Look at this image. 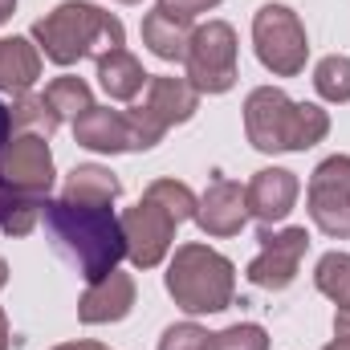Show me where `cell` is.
Here are the masks:
<instances>
[{
    "label": "cell",
    "mask_w": 350,
    "mask_h": 350,
    "mask_svg": "<svg viewBox=\"0 0 350 350\" xmlns=\"http://www.w3.org/2000/svg\"><path fill=\"white\" fill-rule=\"evenodd\" d=\"M41 220H45V232H49L53 249L86 281H102L126 257L122 220L110 208H90V204H70V200H49L45 196Z\"/></svg>",
    "instance_id": "1"
},
{
    "label": "cell",
    "mask_w": 350,
    "mask_h": 350,
    "mask_svg": "<svg viewBox=\"0 0 350 350\" xmlns=\"http://www.w3.org/2000/svg\"><path fill=\"white\" fill-rule=\"evenodd\" d=\"M245 131L257 151H310L326 139L330 114L314 102H289L285 90L261 86L245 102Z\"/></svg>",
    "instance_id": "2"
},
{
    "label": "cell",
    "mask_w": 350,
    "mask_h": 350,
    "mask_svg": "<svg viewBox=\"0 0 350 350\" xmlns=\"http://www.w3.org/2000/svg\"><path fill=\"white\" fill-rule=\"evenodd\" d=\"M33 37L53 66H74L82 57H102L110 49H122L126 33H122V21L102 12L98 4L66 0L33 25Z\"/></svg>",
    "instance_id": "3"
},
{
    "label": "cell",
    "mask_w": 350,
    "mask_h": 350,
    "mask_svg": "<svg viewBox=\"0 0 350 350\" xmlns=\"http://www.w3.org/2000/svg\"><path fill=\"white\" fill-rule=\"evenodd\" d=\"M167 293L183 314H220L232 306L237 269L208 245H179L167 265Z\"/></svg>",
    "instance_id": "4"
},
{
    "label": "cell",
    "mask_w": 350,
    "mask_h": 350,
    "mask_svg": "<svg viewBox=\"0 0 350 350\" xmlns=\"http://www.w3.org/2000/svg\"><path fill=\"white\" fill-rule=\"evenodd\" d=\"M253 45H257L261 66L273 70L277 78H293V74L306 70L310 41H306V29H301L297 12L285 8V4L257 8V16H253Z\"/></svg>",
    "instance_id": "5"
},
{
    "label": "cell",
    "mask_w": 350,
    "mask_h": 350,
    "mask_svg": "<svg viewBox=\"0 0 350 350\" xmlns=\"http://www.w3.org/2000/svg\"><path fill=\"white\" fill-rule=\"evenodd\" d=\"M187 82L196 94H224L237 86V33L224 21H208L191 33L187 45Z\"/></svg>",
    "instance_id": "6"
},
{
    "label": "cell",
    "mask_w": 350,
    "mask_h": 350,
    "mask_svg": "<svg viewBox=\"0 0 350 350\" xmlns=\"http://www.w3.org/2000/svg\"><path fill=\"white\" fill-rule=\"evenodd\" d=\"M200 106V94L187 78H151L147 90H143V102L131 106V122L139 126V135L147 139V147H155L175 122H187Z\"/></svg>",
    "instance_id": "7"
},
{
    "label": "cell",
    "mask_w": 350,
    "mask_h": 350,
    "mask_svg": "<svg viewBox=\"0 0 350 350\" xmlns=\"http://www.w3.org/2000/svg\"><path fill=\"white\" fill-rule=\"evenodd\" d=\"M122 241H126V257L135 269H155V265L167 257V249H172L175 241V220L172 212L163 208V204H155V200H139L135 208H126L122 216Z\"/></svg>",
    "instance_id": "8"
},
{
    "label": "cell",
    "mask_w": 350,
    "mask_h": 350,
    "mask_svg": "<svg viewBox=\"0 0 350 350\" xmlns=\"http://www.w3.org/2000/svg\"><path fill=\"white\" fill-rule=\"evenodd\" d=\"M310 220L326 237H350V155H330L310 179Z\"/></svg>",
    "instance_id": "9"
},
{
    "label": "cell",
    "mask_w": 350,
    "mask_h": 350,
    "mask_svg": "<svg viewBox=\"0 0 350 350\" xmlns=\"http://www.w3.org/2000/svg\"><path fill=\"white\" fill-rule=\"evenodd\" d=\"M257 241H261V253H257V261L249 265V281L257 289H269V293L289 289L293 277H297V265H301L306 249H310V232L306 228H281V232H273L269 224H261Z\"/></svg>",
    "instance_id": "10"
},
{
    "label": "cell",
    "mask_w": 350,
    "mask_h": 350,
    "mask_svg": "<svg viewBox=\"0 0 350 350\" xmlns=\"http://www.w3.org/2000/svg\"><path fill=\"white\" fill-rule=\"evenodd\" d=\"M0 179L8 187H16V191L49 196V187H53V155H49V143L41 135L8 139V147L0 151Z\"/></svg>",
    "instance_id": "11"
},
{
    "label": "cell",
    "mask_w": 350,
    "mask_h": 350,
    "mask_svg": "<svg viewBox=\"0 0 350 350\" xmlns=\"http://www.w3.org/2000/svg\"><path fill=\"white\" fill-rule=\"evenodd\" d=\"M249 220V200L237 179H224L216 172L208 179V191L196 200V224L208 237H237Z\"/></svg>",
    "instance_id": "12"
},
{
    "label": "cell",
    "mask_w": 350,
    "mask_h": 350,
    "mask_svg": "<svg viewBox=\"0 0 350 350\" xmlns=\"http://www.w3.org/2000/svg\"><path fill=\"white\" fill-rule=\"evenodd\" d=\"M74 139L90 147V151H110V155H122V151H147V139L139 135V126L131 122L126 110H102V106H90L82 118H74Z\"/></svg>",
    "instance_id": "13"
},
{
    "label": "cell",
    "mask_w": 350,
    "mask_h": 350,
    "mask_svg": "<svg viewBox=\"0 0 350 350\" xmlns=\"http://www.w3.org/2000/svg\"><path fill=\"white\" fill-rule=\"evenodd\" d=\"M301 183L297 175L285 172V167H265L249 179L245 187V200H249V216H257L261 224H277L293 212V200H297Z\"/></svg>",
    "instance_id": "14"
},
{
    "label": "cell",
    "mask_w": 350,
    "mask_h": 350,
    "mask_svg": "<svg viewBox=\"0 0 350 350\" xmlns=\"http://www.w3.org/2000/svg\"><path fill=\"white\" fill-rule=\"evenodd\" d=\"M131 306H135V281L114 269L102 281H90V289L78 301V318L86 326H106V322H122Z\"/></svg>",
    "instance_id": "15"
},
{
    "label": "cell",
    "mask_w": 350,
    "mask_h": 350,
    "mask_svg": "<svg viewBox=\"0 0 350 350\" xmlns=\"http://www.w3.org/2000/svg\"><path fill=\"white\" fill-rule=\"evenodd\" d=\"M191 33L196 29H191L187 16H175V12H163V8H155V12L143 16V45L155 57H163V62H183L187 57Z\"/></svg>",
    "instance_id": "16"
},
{
    "label": "cell",
    "mask_w": 350,
    "mask_h": 350,
    "mask_svg": "<svg viewBox=\"0 0 350 350\" xmlns=\"http://www.w3.org/2000/svg\"><path fill=\"white\" fill-rule=\"evenodd\" d=\"M98 82H102V90H106L114 102H131V98H139V94L147 90L151 74H143V66H139L135 53L110 49V53L98 57Z\"/></svg>",
    "instance_id": "17"
},
{
    "label": "cell",
    "mask_w": 350,
    "mask_h": 350,
    "mask_svg": "<svg viewBox=\"0 0 350 350\" xmlns=\"http://www.w3.org/2000/svg\"><path fill=\"white\" fill-rule=\"evenodd\" d=\"M37 78H41V53L25 37H4L0 41V90L21 98L33 90Z\"/></svg>",
    "instance_id": "18"
},
{
    "label": "cell",
    "mask_w": 350,
    "mask_h": 350,
    "mask_svg": "<svg viewBox=\"0 0 350 350\" xmlns=\"http://www.w3.org/2000/svg\"><path fill=\"white\" fill-rule=\"evenodd\" d=\"M118 191H122V183L106 172V167L86 163V167H74V172H70L62 200H70V204H90V208H110V204L118 200Z\"/></svg>",
    "instance_id": "19"
},
{
    "label": "cell",
    "mask_w": 350,
    "mask_h": 350,
    "mask_svg": "<svg viewBox=\"0 0 350 350\" xmlns=\"http://www.w3.org/2000/svg\"><path fill=\"white\" fill-rule=\"evenodd\" d=\"M41 204H45V196L16 191L0 179V232L4 237H29L41 220Z\"/></svg>",
    "instance_id": "20"
},
{
    "label": "cell",
    "mask_w": 350,
    "mask_h": 350,
    "mask_svg": "<svg viewBox=\"0 0 350 350\" xmlns=\"http://www.w3.org/2000/svg\"><path fill=\"white\" fill-rule=\"evenodd\" d=\"M314 285L338 306V314H350V257L347 253H326L314 269Z\"/></svg>",
    "instance_id": "21"
},
{
    "label": "cell",
    "mask_w": 350,
    "mask_h": 350,
    "mask_svg": "<svg viewBox=\"0 0 350 350\" xmlns=\"http://www.w3.org/2000/svg\"><path fill=\"white\" fill-rule=\"evenodd\" d=\"M45 102H49V110L66 122V118H82L90 106H94V98H90V86L82 78H53L45 94H41Z\"/></svg>",
    "instance_id": "22"
},
{
    "label": "cell",
    "mask_w": 350,
    "mask_h": 350,
    "mask_svg": "<svg viewBox=\"0 0 350 350\" xmlns=\"http://www.w3.org/2000/svg\"><path fill=\"white\" fill-rule=\"evenodd\" d=\"M314 90L326 102H350V57H342V53L322 57L314 70Z\"/></svg>",
    "instance_id": "23"
},
{
    "label": "cell",
    "mask_w": 350,
    "mask_h": 350,
    "mask_svg": "<svg viewBox=\"0 0 350 350\" xmlns=\"http://www.w3.org/2000/svg\"><path fill=\"white\" fill-rule=\"evenodd\" d=\"M147 200L163 204L179 224L196 216V196H191V187H187V183H179V179H155V183L147 187Z\"/></svg>",
    "instance_id": "24"
},
{
    "label": "cell",
    "mask_w": 350,
    "mask_h": 350,
    "mask_svg": "<svg viewBox=\"0 0 350 350\" xmlns=\"http://www.w3.org/2000/svg\"><path fill=\"white\" fill-rule=\"evenodd\" d=\"M204 350H269V334L257 322H237L220 334H208Z\"/></svg>",
    "instance_id": "25"
},
{
    "label": "cell",
    "mask_w": 350,
    "mask_h": 350,
    "mask_svg": "<svg viewBox=\"0 0 350 350\" xmlns=\"http://www.w3.org/2000/svg\"><path fill=\"white\" fill-rule=\"evenodd\" d=\"M12 126H33V131L53 135V131L62 126V118L49 110V102H45L41 94H21L16 106H12Z\"/></svg>",
    "instance_id": "26"
},
{
    "label": "cell",
    "mask_w": 350,
    "mask_h": 350,
    "mask_svg": "<svg viewBox=\"0 0 350 350\" xmlns=\"http://www.w3.org/2000/svg\"><path fill=\"white\" fill-rule=\"evenodd\" d=\"M208 334L196 326V322H179V326H167L163 338H159V350H204Z\"/></svg>",
    "instance_id": "27"
},
{
    "label": "cell",
    "mask_w": 350,
    "mask_h": 350,
    "mask_svg": "<svg viewBox=\"0 0 350 350\" xmlns=\"http://www.w3.org/2000/svg\"><path fill=\"white\" fill-rule=\"evenodd\" d=\"M220 0H159V8L163 12H175V16H187V21H196L200 12H208V8H216Z\"/></svg>",
    "instance_id": "28"
},
{
    "label": "cell",
    "mask_w": 350,
    "mask_h": 350,
    "mask_svg": "<svg viewBox=\"0 0 350 350\" xmlns=\"http://www.w3.org/2000/svg\"><path fill=\"white\" fill-rule=\"evenodd\" d=\"M8 139H12V110L0 102V151L8 147Z\"/></svg>",
    "instance_id": "29"
},
{
    "label": "cell",
    "mask_w": 350,
    "mask_h": 350,
    "mask_svg": "<svg viewBox=\"0 0 350 350\" xmlns=\"http://www.w3.org/2000/svg\"><path fill=\"white\" fill-rule=\"evenodd\" d=\"M57 350H106L102 342H66V347H57Z\"/></svg>",
    "instance_id": "30"
},
{
    "label": "cell",
    "mask_w": 350,
    "mask_h": 350,
    "mask_svg": "<svg viewBox=\"0 0 350 350\" xmlns=\"http://www.w3.org/2000/svg\"><path fill=\"white\" fill-rule=\"evenodd\" d=\"M12 12H16V0H0V25H4Z\"/></svg>",
    "instance_id": "31"
},
{
    "label": "cell",
    "mask_w": 350,
    "mask_h": 350,
    "mask_svg": "<svg viewBox=\"0 0 350 350\" xmlns=\"http://www.w3.org/2000/svg\"><path fill=\"white\" fill-rule=\"evenodd\" d=\"M334 330H338V334H350V314H338V318H334Z\"/></svg>",
    "instance_id": "32"
},
{
    "label": "cell",
    "mask_w": 350,
    "mask_h": 350,
    "mask_svg": "<svg viewBox=\"0 0 350 350\" xmlns=\"http://www.w3.org/2000/svg\"><path fill=\"white\" fill-rule=\"evenodd\" d=\"M0 350H8V318L0 314Z\"/></svg>",
    "instance_id": "33"
},
{
    "label": "cell",
    "mask_w": 350,
    "mask_h": 350,
    "mask_svg": "<svg viewBox=\"0 0 350 350\" xmlns=\"http://www.w3.org/2000/svg\"><path fill=\"white\" fill-rule=\"evenodd\" d=\"M326 350H350V334H338V338H334Z\"/></svg>",
    "instance_id": "34"
},
{
    "label": "cell",
    "mask_w": 350,
    "mask_h": 350,
    "mask_svg": "<svg viewBox=\"0 0 350 350\" xmlns=\"http://www.w3.org/2000/svg\"><path fill=\"white\" fill-rule=\"evenodd\" d=\"M4 281H8V265H4V257H0V289H4Z\"/></svg>",
    "instance_id": "35"
},
{
    "label": "cell",
    "mask_w": 350,
    "mask_h": 350,
    "mask_svg": "<svg viewBox=\"0 0 350 350\" xmlns=\"http://www.w3.org/2000/svg\"><path fill=\"white\" fill-rule=\"evenodd\" d=\"M118 4H139V0H118Z\"/></svg>",
    "instance_id": "36"
}]
</instances>
